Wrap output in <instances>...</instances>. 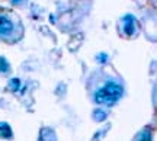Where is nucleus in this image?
Listing matches in <instances>:
<instances>
[{
  "label": "nucleus",
  "instance_id": "f257e3e1",
  "mask_svg": "<svg viewBox=\"0 0 157 141\" xmlns=\"http://www.w3.org/2000/svg\"><path fill=\"white\" fill-rule=\"evenodd\" d=\"M124 95V87L117 82L109 80L105 85L99 87L93 95V101L99 105H108V106H112L115 105Z\"/></svg>",
  "mask_w": 157,
  "mask_h": 141
},
{
  "label": "nucleus",
  "instance_id": "f03ea898",
  "mask_svg": "<svg viewBox=\"0 0 157 141\" xmlns=\"http://www.w3.org/2000/svg\"><path fill=\"white\" fill-rule=\"evenodd\" d=\"M135 23H137V21H135V16H134V15L128 13V15L122 16L124 34L127 35V36H132V35L135 34V31H137V26H135Z\"/></svg>",
  "mask_w": 157,
  "mask_h": 141
},
{
  "label": "nucleus",
  "instance_id": "7ed1b4c3",
  "mask_svg": "<svg viewBox=\"0 0 157 141\" xmlns=\"http://www.w3.org/2000/svg\"><path fill=\"white\" fill-rule=\"evenodd\" d=\"M13 32V22L5 15H0V36H7Z\"/></svg>",
  "mask_w": 157,
  "mask_h": 141
},
{
  "label": "nucleus",
  "instance_id": "20e7f679",
  "mask_svg": "<svg viewBox=\"0 0 157 141\" xmlns=\"http://www.w3.org/2000/svg\"><path fill=\"white\" fill-rule=\"evenodd\" d=\"M0 137L3 138H12V128L6 122H0Z\"/></svg>",
  "mask_w": 157,
  "mask_h": 141
},
{
  "label": "nucleus",
  "instance_id": "39448f33",
  "mask_svg": "<svg viewBox=\"0 0 157 141\" xmlns=\"http://www.w3.org/2000/svg\"><path fill=\"white\" fill-rule=\"evenodd\" d=\"M108 113L103 111V109H101V108H98V109H95L93 111V118H95V121H98V122H103L105 119H106Z\"/></svg>",
  "mask_w": 157,
  "mask_h": 141
},
{
  "label": "nucleus",
  "instance_id": "423d86ee",
  "mask_svg": "<svg viewBox=\"0 0 157 141\" xmlns=\"http://www.w3.org/2000/svg\"><path fill=\"white\" fill-rule=\"evenodd\" d=\"M135 141H151V130H148V128L143 130L140 134L137 135Z\"/></svg>",
  "mask_w": 157,
  "mask_h": 141
},
{
  "label": "nucleus",
  "instance_id": "0eeeda50",
  "mask_svg": "<svg viewBox=\"0 0 157 141\" xmlns=\"http://www.w3.org/2000/svg\"><path fill=\"white\" fill-rule=\"evenodd\" d=\"M10 70V64L6 60L5 57L0 55V73H7Z\"/></svg>",
  "mask_w": 157,
  "mask_h": 141
},
{
  "label": "nucleus",
  "instance_id": "6e6552de",
  "mask_svg": "<svg viewBox=\"0 0 157 141\" xmlns=\"http://www.w3.org/2000/svg\"><path fill=\"white\" fill-rule=\"evenodd\" d=\"M21 85H22V82L17 79V77H15V79H12L10 82H9V89H10L12 92H17L19 87H21Z\"/></svg>",
  "mask_w": 157,
  "mask_h": 141
},
{
  "label": "nucleus",
  "instance_id": "1a4fd4ad",
  "mask_svg": "<svg viewBox=\"0 0 157 141\" xmlns=\"http://www.w3.org/2000/svg\"><path fill=\"white\" fill-rule=\"evenodd\" d=\"M108 58H109V55H108L106 52H99L98 57H96V60L101 63V64H105V63L108 61Z\"/></svg>",
  "mask_w": 157,
  "mask_h": 141
}]
</instances>
